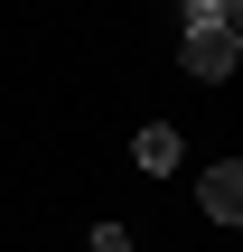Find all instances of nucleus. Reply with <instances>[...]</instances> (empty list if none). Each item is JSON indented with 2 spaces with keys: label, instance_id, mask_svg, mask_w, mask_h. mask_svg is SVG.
Wrapping results in <instances>:
<instances>
[{
  "label": "nucleus",
  "instance_id": "nucleus-3",
  "mask_svg": "<svg viewBox=\"0 0 243 252\" xmlns=\"http://www.w3.org/2000/svg\"><path fill=\"white\" fill-rule=\"evenodd\" d=\"M178 159H187V150H178V131H169V122H140V140H131V168H150V178H169Z\"/></svg>",
  "mask_w": 243,
  "mask_h": 252
},
{
  "label": "nucleus",
  "instance_id": "nucleus-2",
  "mask_svg": "<svg viewBox=\"0 0 243 252\" xmlns=\"http://www.w3.org/2000/svg\"><path fill=\"white\" fill-rule=\"evenodd\" d=\"M197 206H206L215 224H234V215H243V168H234V159H215V168L197 178Z\"/></svg>",
  "mask_w": 243,
  "mask_h": 252
},
{
  "label": "nucleus",
  "instance_id": "nucleus-4",
  "mask_svg": "<svg viewBox=\"0 0 243 252\" xmlns=\"http://www.w3.org/2000/svg\"><path fill=\"white\" fill-rule=\"evenodd\" d=\"M94 252H131V224H112V215H103V224H94Z\"/></svg>",
  "mask_w": 243,
  "mask_h": 252
},
{
  "label": "nucleus",
  "instance_id": "nucleus-1",
  "mask_svg": "<svg viewBox=\"0 0 243 252\" xmlns=\"http://www.w3.org/2000/svg\"><path fill=\"white\" fill-rule=\"evenodd\" d=\"M178 28H187V37H178V65H187V75L225 84V75L243 65V9H234V0H187Z\"/></svg>",
  "mask_w": 243,
  "mask_h": 252
}]
</instances>
